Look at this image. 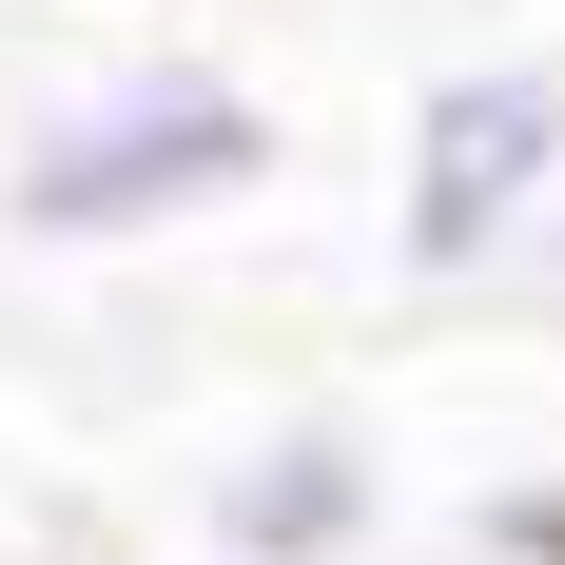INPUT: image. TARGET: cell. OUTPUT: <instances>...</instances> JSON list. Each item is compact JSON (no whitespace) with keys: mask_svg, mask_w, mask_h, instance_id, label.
<instances>
[{"mask_svg":"<svg viewBox=\"0 0 565 565\" xmlns=\"http://www.w3.org/2000/svg\"><path fill=\"white\" fill-rule=\"evenodd\" d=\"M526 274H546V292H565V195H546V234H526Z\"/></svg>","mask_w":565,"mask_h":565,"instance_id":"cell-5","label":"cell"},{"mask_svg":"<svg viewBox=\"0 0 565 565\" xmlns=\"http://www.w3.org/2000/svg\"><path fill=\"white\" fill-rule=\"evenodd\" d=\"M371 565H565V468H546V488H468V508L429 526V546L391 526Z\"/></svg>","mask_w":565,"mask_h":565,"instance_id":"cell-4","label":"cell"},{"mask_svg":"<svg viewBox=\"0 0 565 565\" xmlns=\"http://www.w3.org/2000/svg\"><path fill=\"white\" fill-rule=\"evenodd\" d=\"M371 546H391V449L351 409L234 429L215 488H195V565H371Z\"/></svg>","mask_w":565,"mask_h":565,"instance_id":"cell-3","label":"cell"},{"mask_svg":"<svg viewBox=\"0 0 565 565\" xmlns=\"http://www.w3.org/2000/svg\"><path fill=\"white\" fill-rule=\"evenodd\" d=\"M274 195V98L195 40H117L0 137V234L20 254H157V234Z\"/></svg>","mask_w":565,"mask_h":565,"instance_id":"cell-1","label":"cell"},{"mask_svg":"<svg viewBox=\"0 0 565 565\" xmlns=\"http://www.w3.org/2000/svg\"><path fill=\"white\" fill-rule=\"evenodd\" d=\"M565 195V58H429L391 137V274L409 292H508Z\"/></svg>","mask_w":565,"mask_h":565,"instance_id":"cell-2","label":"cell"}]
</instances>
